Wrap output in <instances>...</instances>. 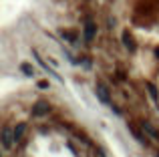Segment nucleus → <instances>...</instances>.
Returning <instances> with one entry per match:
<instances>
[{"label": "nucleus", "instance_id": "obj_1", "mask_svg": "<svg viewBox=\"0 0 159 157\" xmlns=\"http://www.w3.org/2000/svg\"><path fill=\"white\" fill-rule=\"evenodd\" d=\"M0 141H2V147L4 149H12V145L16 143L14 139V131L10 127H2V133H0Z\"/></svg>", "mask_w": 159, "mask_h": 157}, {"label": "nucleus", "instance_id": "obj_2", "mask_svg": "<svg viewBox=\"0 0 159 157\" xmlns=\"http://www.w3.org/2000/svg\"><path fill=\"white\" fill-rule=\"evenodd\" d=\"M95 93H97V97H99V101H101V103H105V105L113 107V105H111V99H109V91H107V87L103 85V83H97V87H95Z\"/></svg>", "mask_w": 159, "mask_h": 157}, {"label": "nucleus", "instance_id": "obj_3", "mask_svg": "<svg viewBox=\"0 0 159 157\" xmlns=\"http://www.w3.org/2000/svg\"><path fill=\"white\" fill-rule=\"evenodd\" d=\"M48 111H51V105H48L47 101H39L34 105V109H32V113H34L36 117H43V115H48Z\"/></svg>", "mask_w": 159, "mask_h": 157}, {"label": "nucleus", "instance_id": "obj_4", "mask_svg": "<svg viewBox=\"0 0 159 157\" xmlns=\"http://www.w3.org/2000/svg\"><path fill=\"white\" fill-rule=\"evenodd\" d=\"M95 30H97V28H95L93 20H87V22H85V40H87V43H91V40H93Z\"/></svg>", "mask_w": 159, "mask_h": 157}, {"label": "nucleus", "instance_id": "obj_5", "mask_svg": "<svg viewBox=\"0 0 159 157\" xmlns=\"http://www.w3.org/2000/svg\"><path fill=\"white\" fill-rule=\"evenodd\" d=\"M141 127H143V131H145V133H149L153 139H159V131H157L155 127L151 125V123H147V121H145V123H141Z\"/></svg>", "mask_w": 159, "mask_h": 157}, {"label": "nucleus", "instance_id": "obj_6", "mask_svg": "<svg viewBox=\"0 0 159 157\" xmlns=\"http://www.w3.org/2000/svg\"><path fill=\"white\" fill-rule=\"evenodd\" d=\"M123 44L129 48V51H135V43H133V38H131L129 32H123Z\"/></svg>", "mask_w": 159, "mask_h": 157}, {"label": "nucleus", "instance_id": "obj_7", "mask_svg": "<svg viewBox=\"0 0 159 157\" xmlns=\"http://www.w3.org/2000/svg\"><path fill=\"white\" fill-rule=\"evenodd\" d=\"M24 131H26V125H24V123H18V127L14 129V139H16V141H20V139H22Z\"/></svg>", "mask_w": 159, "mask_h": 157}, {"label": "nucleus", "instance_id": "obj_8", "mask_svg": "<svg viewBox=\"0 0 159 157\" xmlns=\"http://www.w3.org/2000/svg\"><path fill=\"white\" fill-rule=\"evenodd\" d=\"M20 69H22V73H24V75H28V77H32V75H34V69H32L30 65H26V63H24V65H20Z\"/></svg>", "mask_w": 159, "mask_h": 157}, {"label": "nucleus", "instance_id": "obj_9", "mask_svg": "<svg viewBox=\"0 0 159 157\" xmlns=\"http://www.w3.org/2000/svg\"><path fill=\"white\" fill-rule=\"evenodd\" d=\"M147 89H149V93H151L153 101H157V89H155V85H151V83H147Z\"/></svg>", "mask_w": 159, "mask_h": 157}, {"label": "nucleus", "instance_id": "obj_10", "mask_svg": "<svg viewBox=\"0 0 159 157\" xmlns=\"http://www.w3.org/2000/svg\"><path fill=\"white\" fill-rule=\"evenodd\" d=\"M39 87H40V89H47L48 83H47V81H40V83H39Z\"/></svg>", "mask_w": 159, "mask_h": 157}, {"label": "nucleus", "instance_id": "obj_11", "mask_svg": "<svg viewBox=\"0 0 159 157\" xmlns=\"http://www.w3.org/2000/svg\"><path fill=\"white\" fill-rule=\"evenodd\" d=\"M155 55H157V56H159V48H157V51H155Z\"/></svg>", "mask_w": 159, "mask_h": 157}, {"label": "nucleus", "instance_id": "obj_12", "mask_svg": "<svg viewBox=\"0 0 159 157\" xmlns=\"http://www.w3.org/2000/svg\"><path fill=\"white\" fill-rule=\"evenodd\" d=\"M157 157H159V153H157Z\"/></svg>", "mask_w": 159, "mask_h": 157}]
</instances>
